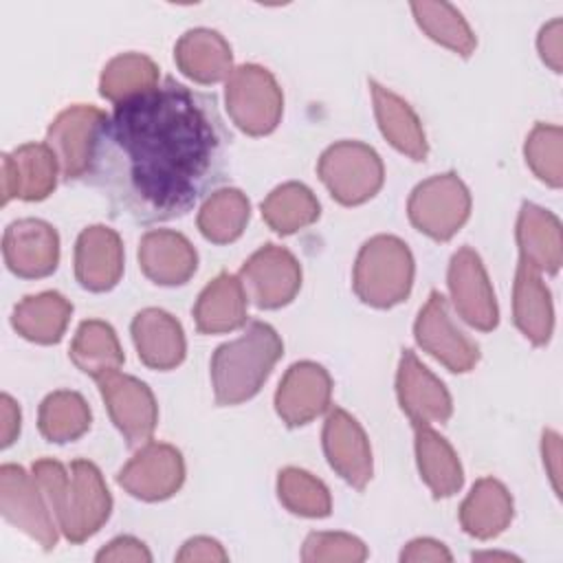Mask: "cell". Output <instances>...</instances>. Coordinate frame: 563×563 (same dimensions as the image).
I'll return each instance as SVG.
<instances>
[{"label":"cell","mask_w":563,"mask_h":563,"mask_svg":"<svg viewBox=\"0 0 563 563\" xmlns=\"http://www.w3.org/2000/svg\"><path fill=\"white\" fill-rule=\"evenodd\" d=\"M227 132L209 95L174 79L114 106L86 178L139 220L187 213L224 172Z\"/></svg>","instance_id":"1"},{"label":"cell","mask_w":563,"mask_h":563,"mask_svg":"<svg viewBox=\"0 0 563 563\" xmlns=\"http://www.w3.org/2000/svg\"><path fill=\"white\" fill-rule=\"evenodd\" d=\"M59 532L70 543L92 537L112 512L110 490L99 468L88 460H75L70 468L57 460H37L31 466Z\"/></svg>","instance_id":"2"},{"label":"cell","mask_w":563,"mask_h":563,"mask_svg":"<svg viewBox=\"0 0 563 563\" xmlns=\"http://www.w3.org/2000/svg\"><path fill=\"white\" fill-rule=\"evenodd\" d=\"M284 343L273 325L251 321L246 330L222 343L211 358V383L218 405H240L253 398L279 361Z\"/></svg>","instance_id":"3"},{"label":"cell","mask_w":563,"mask_h":563,"mask_svg":"<svg viewBox=\"0 0 563 563\" xmlns=\"http://www.w3.org/2000/svg\"><path fill=\"white\" fill-rule=\"evenodd\" d=\"M413 284V255L396 235L369 238L354 262L356 297L374 308H391L407 299Z\"/></svg>","instance_id":"4"},{"label":"cell","mask_w":563,"mask_h":563,"mask_svg":"<svg viewBox=\"0 0 563 563\" xmlns=\"http://www.w3.org/2000/svg\"><path fill=\"white\" fill-rule=\"evenodd\" d=\"M224 103L231 121L251 136L273 132L284 112V95L277 79L257 64L233 68L224 86Z\"/></svg>","instance_id":"5"},{"label":"cell","mask_w":563,"mask_h":563,"mask_svg":"<svg viewBox=\"0 0 563 563\" xmlns=\"http://www.w3.org/2000/svg\"><path fill=\"white\" fill-rule=\"evenodd\" d=\"M321 183L334 200L354 207L378 194L385 167L378 152L361 141H339L330 145L317 165Z\"/></svg>","instance_id":"6"},{"label":"cell","mask_w":563,"mask_h":563,"mask_svg":"<svg viewBox=\"0 0 563 563\" xmlns=\"http://www.w3.org/2000/svg\"><path fill=\"white\" fill-rule=\"evenodd\" d=\"M407 213L418 231L438 242H446L468 220V187L455 172L431 176L411 191Z\"/></svg>","instance_id":"7"},{"label":"cell","mask_w":563,"mask_h":563,"mask_svg":"<svg viewBox=\"0 0 563 563\" xmlns=\"http://www.w3.org/2000/svg\"><path fill=\"white\" fill-rule=\"evenodd\" d=\"M0 512L2 517L35 539L44 550L55 548L59 528L48 508V501L33 477L18 464H2L0 468Z\"/></svg>","instance_id":"8"},{"label":"cell","mask_w":563,"mask_h":563,"mask_svg":"<svg viewBox=\"0 0 563 563\" xmlns=\"http://www.w3.org/2000/svg\"><path fill=\"white\" fill-rule=\"evenodd\" d=\"M108 114L95 106L77 103L55 117L46 132V145L57 158L59 174L66 180L88 176L99 134Z\"/></svg>","instance_id":"9"},{"label":"cell","mask_w":563,"mask_h":563,"mask_svg":"<svg viewBox=\"0 0 563 563\" xmlns=\"http://www.w3.org/2000/svg\"><path fill=\"white\" fill-rule=\"evenodd\" d=\"M240 282L257 308H282L295 299L301 288V266L297 257L277 244L257 249L240 268Z\"/></svg>","instance_id":"10"},{"label":"cell","mask_w":563,"mask_h":563,"mask_svg":"<svg viewBox=\"0 0 563 563\" xmlns=\"http://www.w3.org/2000/svg\"><path fill=\"white\" fill-rule=\"evenodd\" d=\"M101 398L114 427L130 446H143L152 440L158 422V405L152 389L128 374L112 372L97 380Z\"/></svg>","instance_id":"11"},{"label":"cell","mask_w":563,"mask_h":563,"mask_svg":"<svg viewBox=\"0 0 563 563\" xmlns=\"http://www.w3.org/2000/svg\"><path fill=\"white\" fill-rule=\"evenodd\" d=\"M418 345L446 369L464 374L479 361V347L451 319L444 295L433 290L413 323Z\"/></svg>","instance_id":"12"},{"label":"cell","mask_w":563,"mask_h":563,"mask_svg":"<svg viewBox=\"0 0 563 563\" xmlns=\"http://www.w3.org/2000/svg\"><path fill=\"white\" fill-rule=\"evenodd\" d=\"M446 284L457 314L468 325L482 332L497 328V299L488 282V273L482 264V257L471 246H462L453 253L449 262Z\"/></svg>","instance_id":"13"},{"label":"cell","mask_w":563,"mask_h":563,"mask_svg":"<svg viewBox=\"0 0 563 563\" xmlns=\"http://www.w3.org/2000/svg\"><path fill=\"white\" fill-rule=\"evenodd\" d=\"M117 482L132 497L161 501L178 493L185 482V462L176 446L165 442L143 444L119 471Z\"/></svg>","instance_id":"14"},{"label":"cell","mask_w":563,"mask_h":563,"mask_svg":"<svg viewBox=\"0 0 563 563\" xmlns=\"http://www.w3.org/2000/svg\"><path fill=\"white\" fill-rule=\"evenodd\" d=\"M2 257L7 268L18 277H46L59 262V235L44 220H15L4 229Z\"/></svg>","instance_id":"15"},{"label":"cell","mask_w":563,"mask_h":563,"mask_svg":"<svg viewBox=\"0 0 563 563\" xmlns=\"http://www.w3.org/2000/svg\"><path fill=\"white\" fill-rule=\"evenodd\" d=\"M332 378L328 369L312 361L292 363L277 391L275 409L288 427H301L330 409Z\"/></svg>","instance_id":"16"},{"label":"cell","mask_w":563,"mask_h":563,"mask_svg":"<svg viewBox=\"0 0 563 563\" xmlns=\"http://www.w3.org/2000/svg\"><path fill=\"white\" fill-rule=\"evenodd\" d=\"M396 394L400 409L409 416L413 427L446 422L453 411L451 394L444 383L431 374L411 350H405L396 374Z\"/></svg>","instance_id":"17"},{"label":"cell","mask_w":563,"mask_h":563,"mask_svg":"<svg viewBox=\"0 0 563 563\" xmlns=\"http://www.w3.org/2000/svg\"><path fill=\"white\" fill-rule=\"evenodd\" d=\"M323 451L330 466L354 488L372 479V449L363 427L341 407H332L323 422Z\"/></svg>","instance_id":"18"},{"label":"cell","mask_w":563,"mask_h":563,"mask_svg":"<svg viewBox=\"0 0 563 563\" xmlns=\"http://www.w3.org/2000/svg\"><path fill=\"white\" fill-rule=\"evenodd\" d=\"M59 165L46 143H24L2 154V205L11 198L44 200L57 185Z\"/></svg>","instance_id":"19"},{"label":"cell","mask_w":563,"mask_h":563,"mask_svg":"<svg viewBox=\"0 0 563 563\" xmlns=\"http://www.w3.org/2000/svg\"><path fill=\"white\" fill-rule=\"evenodd\" d=\"M123 275V244L114 229L92 224L84 229L75 244V277L92 292H106Z\"/></svg>","instance_id":"20"},{"label":"cell","mask_w":563,"mask_h":563,"mask_svg":"<svg viewBox=\"0 0 563 563\" xmlns=\"http://www.w3.org/2000/svg\"><path fill=\"white\" fill-rule=\"evenodd\" d=\"M139 264L154 284L180 286L196 273L198 253L183 233L154 229L139 242Z\"/></svg>","instance_id":"21"},{"label":"cell","mask_w":563,"mask_h":563,"mask_svg":"<svg viewBox=\"0 0 563 563\" xmlns=\"http://www.w3.org/2000/svg\"><path fill=\"white\" fill-rule=\"evenodd\" d=\"M132 341L139 358L152 369H174L183 363L187 343L183 325L161 308H145L132 319Z\"/></svg>","instance_id":"22"},{"label":"cell","mask_w":563,"mask_h":563,"mask_svg":"<svg viewBox=\"0 0 563 563\" xmlns=\"http://www.w3.org/2000/svg\"><path fill=\"white\" fill-rule=\"evenodd\" d=\"M517 244L521 264L537 273L554 275L563 262V235L559 218L532 202H523L517 218Z\"/></svg>","instance_id":"23"},{"label":"cell","mask_w":563,"mask_h":563,"mask_svg":"<svg viewBox=\"0 0 563 563\" xmlns=\"http://www.w3.org/2000/svg\"><path fill=\"white\" fill-rule=\"evenodd\" d=\"M178 70L198 84H218L233 73L229 42L213 29H189L174 48Z\"/></svg>","instance_id":"24"},{"label":"cell","mask_w":563,"mask_h":563,"mask_svg":"<svg viewBox=\"0 0 563 563\" xmlns=\"http://www.w3.org/2000/svg\"><path fill=\"white\" fill-rule=\"evenodd\" d=\"M196 328L202 334H222L246 323V292L238 275L220 273L196 299Z\"/></svg>","instance_id":"25"},{"label":"cell","mask_w":563,"mask_h":563,"mask_svg":"<svg viewBox=\"0 0 563 563\" xmlns=\"http://www.w3.org/2000/svg\"><path fill=\"white\" fill-rule=\"evenodd\" d=\"M369 88H372L374 114L383 136L409 158L424 161L429 154V145H427L422 123L418 114L411 110V106L405 99H400L396 92L387 90L376 81H369Z\"/></svg>","instance_id":"26"},{"label":"cell","mask_w":563,"mask_h":563,"mask_svg":"<svg viewBox=\"0 0 563 563\" xmlns=\"http://www.w3.org/2000/svg\"><path fill=\"white\" fill-rule=\"evenodd\" d=\"M512 317L521 334L534 345H545L550 341L554 328L550 290L543 284L541 273L521 262L512 286Z\"/></svg>","instance_id":"27"},{"label":"cell","mask_w":563,"mask_h":563,"mask_svg":"<svg viewBox=\"0 0 563 563\" xmlns=\"http://www.w3.org/2000/svg\"><path fill=\"white\" fill-rule=\"evenodd\" d=\"M512 521V497L495 477H482L460 506V523L475 539H493Z\"/></svg>","instance_id":"28"},{"label":"cell","mask_w":563,"mask_h":563,"mask_svg":"<svg viewBox=\"0 0 563 563\" xmlns=\"http://www.w3.org/2000/svg\"><path fill=\"white\" fill-rule=\"evenodd\" d=\"M70 314H73V303L64 295L55 290H44V292L24 297L13 308L11 325L26 341L51 345L64 336Z\"/></svg>","instance_id":"29"},{"label":"cell","mask_w":563,"mask_h":563,"mask_svg":"<svg viewBox=\"0 0 563 563\" xmlns=\"http://www.w3.org/2000/svg\"><path fill=\"white\" fill-rule=\"evenodd\" d=\"M416 429V460L418 471L433 497H451L464 484V473L457 453L429 424H418Z\"/></svg>","instance_id":"30"},{"label":"cell","mask_w":563,"mask_h":563,"mask_svg":"<svg viewBox=\"0 0 563 563\" xmlns=\"http://www.w3.org/2000/svg\"><path fill=\"white\" fill-rule=\"evenodd\" d=\"M123 350L117 332L101 319L84 321L70 343V361L88 376L99 380L106 374L119 372L123 365Z\"/></svg>","instance_id":"31"},{"label":"cell","mask_w":563,"mask_h":563,"mask_svg":"<svg viewBox=\"0 0 563 563\" xmlns=\"http://www.w3.org/2000/svg\"><path fill=\"white\" fill-rule=\"evenodd\" d=\"M251 218L249 198L235 187H222L207 196L198 211V229L213 244H229L242 235Z\"/></svg>","instance_id":"32"},{"label":"cell","mask_w":563,"mask_h":563,"mask_svg":"<svg viewBox=\"0 0 563 563\" xmlns=\"http://www.w3.org/2000/svg\"><path fill=\"white\" fill-rule=\"evenodd\" d=\"M319 213V200L303 183H284L275 187L262 202L264 222L282 235L310 227L317 222Z\"/></svg>","instance_id":"33"},{"label":"cell","mask_w":563,"mask_h":563,"mask_svg":"<svg viewBox=\"0 0 563 563\" xmlns=\"http://www.w3.org/2000/svg\"><path fill=\"white\" fill-rule=\"evenodd\" d=\"M90 407L81 394L59 389L48 394L37 411L40 433L48 442H73L90 429Z\"/></svg>","instance_id":"34"},{"label":"cell","mask_w":563,"mask_h":563,"mask_svg":"<svg viewBox=\"0 0 563 563\" xmlns=\"http://www.w3.org/2000/svg\"><path fill=\"white\" fill-rule=\"evenodd\" d=\"M158 66L141 53H123L112 57L99 77V92L114 106L156 88L161 81Z\"/></svg>","instance_id":"35"},{"label":"cell","mask_w":563,"mask_h":563,"mask_svg":"<svg viewBox=\"0 0 563 563\" xmlns=\"http://www.w3.org/2000/svg\"><path fill=\"white\" fill-rule=\"evenodd\" d=\"M413 18L418 26L438 44L451 48L453 53L468 57L477 40L468 26V22L462 18V13L449 4V2H411Z\"/></svg>","instance_id":"36"},{"label":"cell","mask_w":563,"mask_h":563,"mask_svg":"<svg viewBox=\"0 0 563 563\" xmlns=\"http://www.w3.org/2000/svg\"><path fill=\"white\" fill-rule=\"evenodd\" d=\"M277 495L279 501L299 517L321 519L328 517L332 510V497L325 484L303 468L288 466L279 471Z\"/></svg>","instance_id":"37"},{"label":"cell","mask_w":563,"mask_h":563,"mask_svg":"<svg viewBox=\"0 0 563 563\" xmlns=\"http://www.w3.org/2000/svg\"><path fill=\"white\" fill-rule=\"evenodd\" d=\"M563 132L559 125L537 123L526 139L523 154L528 167L539 180L559 189L563 185V158H561Z\"/></svg>","instance_id":"38"},{"label":"cell","mask_w":563,"mask_h":563,"mask_svg":"<svg viewBox=\"0 0 563 563\" xmlns=\"http://www.w3.org/2000/svg\"><path fill=\"white\" fill-rule=\"evenodd\" d=\"M306 563H361L367 559V548L361 539L345 532H310L301 548Z\"/></svg>","instance_id":"39"},{"label":"cell","mask_w":563,"mask_h":563,"mask_svg":"<svg viewBox=\"0 0 563 563\" xmlns=\"http://www.w3.org/2000/svg\"><path fill=\"white\" fill-rule=\"evenodd\" d=\"M99 563H125V561H132V563H150L152 561V554L147 550V545L134 537H117L112 539L106 548H101L95 556Z\"/></svg>","instance_id":"40"},{"label":"cell","mask_w":563,"mask_h":563,"mask_svg":"<svg viewBox=\"0 0 563 563\" xmlns=\"http://www.w3.org/2000/svg\"><path fill=\"white\" fill-rule=\"evenodd\" d=\"M537 48L541 59L554 73H561L563 68V20L561 18H554L552 22L541 26L537 37Z\"/></svg>","instance_id":"41"},{"label":"cell","mask_w":563,"mask_h":563,"mask_svg":"<svg viewBox=\"0 0 563 563\" xmlns=\"http://www.w3.org/2000/svg\"><path fill=\"white\" fill-rule=\"evenodd\" d=\"M229 554L224 552V548L211 539V537H194L189 541H185V545L180 548V552L176 554V561L180 563H191V561H227Z\"/></svg>","instance_id":"42"},{"label":"cell","mask_w":563,"mask_h":563,"mask_svg":"<svg viewBox=\"0 0 563 563\" xmlns=\"http://www.w3.org/2000/svg\"><path fill=\"white\" fill-rule=\"evenodd\" d=\"M453 556L446 550L444 543L435 539H413L405 545L400 552V561L405 563H420V561H433V563H449Z\"/></svg>","instance_id":"43"},{"label":"cell","mask_w":563,"mask_h":563,"mask_svg":"<svg viewBox=\"0 0 563 563\" xmlns=\"http://www.w3.org/2000/svg\"><path fill=\"white\" fill-rule=\"evenodd\" d=\"M0 418H2L0 444H2V449H7L15 442L18 433H20V407L9 394L0 396Z\"/></svg>","instance_id":"44"},{"label":"cell","mask_w":563,"mask_h":563,"mask_svg":"<svg viewBox=\"0 0 563 563\" xmlns=\"http://www.w3.org/2000/svg\"><path fill=\"white\" fill-rule=\"evenodd\" d=\"M541 451H543V464L548 468V475L552 479L554 490L559 493V475H561V438L554 431H543V442H541Z\"/></svg>","instance_id":"45"},{"label":"cell","mask_w":563,"mask_h":563,"mask_svg":"<svg viewBox=\"0 0 563 563\" xmlns=\"http://www.w3.org/2000/svg\"><path fill=\"white\" fill-rule=\"evenodd\" d=\"M473 559H504V561H517L512 554H499V552H484V554H473Z\"/></svg>","instance_id":"46"}]
</instances>
